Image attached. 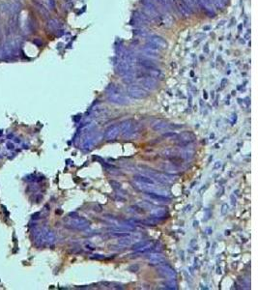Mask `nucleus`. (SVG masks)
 Returning <instances> with one entry per match:
<instances>
[{"label": "nucleus", "instance_id": "obj_1", "mask_svg": "<svg viewBox=\"0 0 258 290\" xmlns=\"http://www.w3.org/2000/svg\"><path fill=\"white\" fill-rule=\"evenodd\" d=\"M106 99L109 100L110 103L116 104V105H127L129 102L124 95V93L121 91L120 88L116 87L114 84H110L106 89Z\"/></svg>", "mask_w": 258, "mask_h": 290}, {"label": "nucleus", "instance_id": "obj_2", "mask_svg": "<svg viewBox=\"0 0 258 290\" xmlns=\"http://www.w3.org/2000/svg\"><path fill=\"white\" fill-rule=\"evenodd\" d=\"M127 91L128 95L133 99H144L148 96L147 90L137 84H130Z\"/></svg>", "mask_w": 258, "mask_h": 290}, {"label": "nucleus", "instance_id": "obj_3", "mask_svg": "<svg viewBox=\"0 0 258 290\" xmlns=\"http://www.w3.org/2000/svg\"><path fill=\"white\" fill-rule=\"evenodd\" d=\"M157 271L163 278H167V279H170V280H175L176 277H177V274H176L175 270L171 266H169L168 264L162 263L161 266H159L157 268Z\"/></svg>", "mask_w": 258, "mask_h": 290}, {"label": "nucleus", "instance_id": "obj_4", "mask_svg": "<svg viewBox=\"0 0 258 290\" xmlns=\"http://www.w3.org/2000/svg\"><path fill=\"white\" fill-rule=\"evenodd\" d=\"M135 124H133V120H126L124 122L121 123L120 125V130H121V133L123 135L124 137H130L132 136L134 133L137 129L134 128Z\"/></svg>", "mask_w": 258, "mask_h": 290}, {"label": "nucleus", "instance_id": "obj_5", "mask_svg": "<svg viewBox=\"0 0 258 290\" xmlns=\"http://www.w3.org/2000/svg\"><path fill=\"white\" fill-rule=\"evenodd\" d=\"M139 84L145 90H150V91H153L159 87V83H158V81L151 77H146L140 78Z\"/></svg>", "mask_w": 258, "mask_h": 290}, {"label": "nucleus", "instance_id": "obj_6", "mask_svg": "<svg viewBox=\"0 0 258 290\" xmlns=\"http://www.w3.org/2000/svg\"><path fill=\"white\" fill-rule=\"evenodd\" d=\"M115 72L119 76H124L126 74H129V72H132V66L130 63H128L124 60H121L116 65Z\"/></svg>", "mask_w": 258, "mask_h": 290}, {"label": "nucleus", "instance_id": "obj_7", "mask_svg": "<svg viewBox=\"0 0 258 290\" xmlns=\"http://www.w3.org/2000/svg\"><path fill=\"white\" fill-rule=\"evenodd\" d=\"M120 132H121V130H120L119 125H112V126H110L106 129L105 133H104V139L106 140L115 139L118 136V135L120 134Z\"/></svg>", "mask_w": 258, "mask_h": 290}, {"label": "nucleus", "instance_id": "obj_8", "mask_svg": "<svg viewBox=\"0 0 258 290\" xmlns=\"http://www.w3.org/2000/svg\"><path fill=\"white\" fill-rule=\"evenodd\" d=\"M150 42L155 44L157 47H159L160 48H167V42L166 41V39H163L162 37L159 35H151L150 36Z\"/></svg>", "mask_w": 258, "mask_h": 290}, {"label": "nucleus", "instance_id": "obj_9", "mask_svg": "<svg viewBox=\"0 0 258 290\" xmlns=\"http://www.w3.org/2000/svg\"><path fill=\"white\" fill-rule=\"evenodd\" d=\"M145 195H147L148 197H150L151 199H154V200H157L158 202H170V198L167 197H164V195H162V194H159L157 193H152V192H145L144 193Z\"/></svg>", "mask_w": 258, "mask_h": 290}, {"label": "nucleus", "instance_id": "obj_10", "mask_svg": "<svg viewBox=\"0 0 258 290\" xmlns=\"http://www.w3.org/2000/svg\"><path fill=\"white\" fill-rule=\"evenodd\" d=\"M193 140H195V135L190 132H186L180 135V141L181 142L179 143V145H180V146H186V145L190 144Z\"/></svg>", "mask_w": 258, "mask_h": 290}, {"label": "nucleus", "instance_id": "obj_11", "mask_svg": "<svg viewBox=\"0 0 258 290\" xmlns=\"http://www.w3.org/2000/svg\"><path fill=\"white\" fill-rule=\"evenodd\" d=\"M148 259L151 261L152 263L162 264V262L164 260V257L162 255H161L160 252H153V253H150V255L148 256Z\"/></svg>", "mask_w": 258, "mask_h": 290}, {"label": "nucleus", "instance_id": "obj_12", "mask_svg": "<svg viewBox=\"0 0 258 290\" xmlns=\"http://www.w3.org/2000/svg\"><path fill=\"white\" fill-rule=\"evenodd\" d=\"M133 179L135 181H138V182H140V183H144V184H148V185H154L155 184V180H153L152 178H150L148 176L141 175V174H137V175H134Z\"/></svg>", "mask_w": 258, "mask_h": 290}, {"label": "nucleus", "instance_id": "obj_13", "mask_svg": "<svg viewBox=\"0 0 258 290\" xmlns=\"http://www.w3.org/2000/svg\"><path fill=\"white\" fill-rule=\"evenodd\" d=\"M96 142H97V136H96V135H90L89 137H87V139H85V142H84V144H83V147H84L85 149L91 148Z\"/></svg>", "mask_w": 258, "mask_h": 290}, {"label": "nucleus", "instance_id": "obj_14", "mask_svg": "<svg viewBox=\"0 0 258 290\" xmlns=\"http://www.w3.org/2000/svg\"><path fill=\"white\" fill-rule=\"evenodd\" d=\"M168 124L166 122H159V123H157V124H155L154 126H153V130H155V132H162V130H166V128H168Z\"/></svg>", "mask_w": 258, "mask_h": 290}, {"label": "nucleus", "instance_id": "obj_15", "mask_svg": "<svg viewBox=\"0 0 258 290\" xmlns=\"http://www.w3.org/2000/svg\"><path fill=\"white\" fill-rule=\"evenodd\" d=\"M123 82L127 85H130V84H133V82L134 81V76L132 72H129V74H126L123 76Z\"/></svg>", "mask_w": 258, "mask_h": 290}, {"label": "nucleus", "instance_id": "obj_16", "mask_svg": "<svg viewBox=\"0 0 258 290\" xmlns=\"http://www.w3.org/2000/svg\"><path fill=\"white\" fill-rule=\"evenodd\" d=\"M133 243L132 239L130 238V236H126V237H122V239L118 241V244L119 245H122V246H131Z\"/></svg>", "mask_w": 258, "mask_h": 290}, {"label": "nucleus", "instance_id": "obj_17", "mask_svg": "<svg viewBox=\"0 0 258 290\" xmlns=\"http://www.w3.org/2000/svg\"><path fill=\"white\" fill-rule=\"evenodd\" d=\"M163 285L167 289H177V284L175 282H173V280H171L170 281L163 282Z\"/></svg>", "mask_w": 258, "mask_h": 290}, {"label": "nucleus", "instance_id": "obj_18", "mask_svg": "<svg viewBox=\"0 0 258 290\" xmlns=\"http://www.w3.org/2000/svg\"><path fill=\"white\" fill-rule=\"evenodd\" d=\"M111 235L114 236V237H126V236H130V233H129V232H119V231H116V232H112Z\"/></svg>", "mask_w": 258, "mask_h": 290}, {"label": "nucleus", "instance_id": "obj_19", "mask_svg": "<svg viewBox=\"0 0 258 290\" xmlns=\"http://www.w3.org/2000/svg\"><path fill=\"white\" fill-rule=\"evenodd\" d=\"M109 184L114 188H116V190H122V186H121V184L120 183H118L117 181H114V180H110L109 181Z\"/></svg>", "mask_w": 258, "mask_h": 290}, {"label": "nucleus", "instance_id": "obj_20", "mask_svg": "<svg viewBox=\"0 0 258 290\" xmlns=\"http://www.w3.org/2000/svg\"><path fill=\"white\" fill-rule=\"evenodd\" d=\"M147 243L146 242H139V243H137V244H133V251H137V250H139V249H141L143 246H145Z\"/></svg>", "mask_w": 258, "mask_h": 290}, {"label": "nucleus", "instance_id": "obj_21", "mask_svg": "<svg viewBox=\"0 0 258 290\" xmlns=\"http://www.w3.org/2000/svg\"><path fill=\"white\" fill-rule=\"evenodd\" d=\"M228 210H229V206L226 204V203H224V204H223V206H221V215H226L227 214V212H228Z\"/></svg>", "mask_w": 258, "mask_h": 290}, {"label": "nucleus", "instance_id": "obj_22", "mask_svg": "<svg viewBox=\"0 0 258 290\" xmlns=\"http://www.w3.org/2000/svg\"><path fill=\"white\" fill-rule=\"evenodd\" d=\"M129 270H130L131 272H137L138 270H139V266L138 265H132L130 268H129Z\"/></svg>", "mask_w": 258, "mask_h": 290}, {"label": "nucleus", "instance_id": "obj_23", "mask_svg": "<svg viewBox=\"0 0 258 290\" xmlns=\"http://www.w3.org/2000/svg\"><path fill=\"white\" fill-rule=\"evenodd\" d=\"M220 166H221V162H216V164L214 165V169H219Z\"/></svg>", "mask_w": 258, "mask_h": 290}, {"label": "nucleus", "instance_id": "obj_24", "mask_svg": "<svg viewBox=\"0 0 258 290\" xmlns=\"http://www.w3.org/2000/svg\"><path fill=\"white\" fill-rule=\"evenodd\" d=\"M173 135H176V134L173 133V132H170V133L164 134V135H163V137H169V136H173Z\"/></svg>", "mask_w": 258, "mask_h": 290}, {"label": "nucleus", "instance_id": "obj_25", "mask_svg": "<svg viewBox=\"0 0 258 290\" xmlns=\"http://www.w3.org/2000/svg\"><path fill=\"white\" fill-rule=\"evenodd\" d=\"M156 1H157L158 3H159V4H161V5L164 6V7H166V6H167V7H168V5H167L166 2H164V0H156Z\"/></svg>", "mask_w": 258, "mask_h": 290}, {"label": "nucleus", "instance_id": "obj_26", "mask_svg": "<svg viewBox=\"0 0 258 290\" xmlns=\"http://www.w3.org/2000/svg\"><path fill=\"white\" fill-rule=\"evenodd\" d=\"M230 199H231V203H232V205H235V204H236V198H235V197H234V194H231Z\"/></svg>", "mask_w": 258, "mask_h": 290}, {"label": "nucleus", "instance_id": "obj_27", "mask_svg": "<svg viewBox=\"0 0 258 290\" xmlns=\"http://www.w3.org/2000/svg\"><path fill=\"white\" fill-rule=\"evenodd\" d=\"M207 231H208V232H207L208 234H211V233H212V230H211L210 228H209V229H207Z\"/></svg>", "mask_w": 258, "mask_h": 290}, {"label": "nucleus", "instance_id": "obj_28", "mask_svg": "<svg viewBox=\"0 0 258 290\" xmlns=\"http://www.w3.org/2000/svg\"><path fill=\"white\" fill-rule=\"evenodd\" d=\"M198 226V222H195V226Z\"/></svg>", "mask_w": 258, "mask_h": 290}]
</instances>
